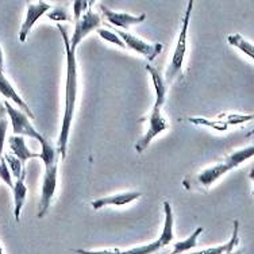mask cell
<instances>
[{"mask_svg":"<svg viewBox=\"0 0 254 254\" xmlns=\"http://www.w3.org/2000/svg\"><path fill=\"white\" fill-rule=\"evenodd\" d=\"M57 29L63 35L65 53H66V83H65V104H64L63 122H61V130H60L59 139H57V149L60 156L65 158L68 153V142L72 125L74 119V110H76V102H77V59L76 52L70 48L69 35L65 27L61 23H57Z\"/></svg>","mask_w":254,"mask_h":254,"instance_id":"obj_1","label":"cell"},{"mask_svg":"<svg viewBox=\"0 0 254 254\" xmlns=\"http://www.w3.org/2000/svg\"><path fill=\"white\" fill-rule=\"evenodd\" d=\"M253 157L254 143L230 153L229 156H226L223 161L218 162V164L210 166V168H205L204 171L199 172L197 175H195L193 179L192 177H187L186 180L183 181V186L186 187L187 190H210L211 187L214 186L220 177H223L229 172H231L235 168H238L241 164H244L245 161H248V160L253 158Z\"/></svg>","mask_w":254,"mask_h":254,"instance_id":"obj_2","label":"cell"},{"mask_svg":"<svg viewBox=\"0 0 254 254\" xmlns=\"http://www.w3.org/2000/svg\"><path fill=\"white\" fill-rule=\"evenodd\" d=\"M193 0H190L188 4H187L186 14L181 22V30L179 38H177L176 46L172 54L171 61L168 64V68L165 70V83L169 85L175 81V78L181 73L183 70V65L186 61L187 56V45H188V29H190V15H192V10H193Z\"/></svg>","mask_w":254,"mask_h":254,"instance_id":"obj_3","label":"cell"},{"mask_svg":"<svg viewBox=\"0 0 254 254\" xmlns=\"http://www.w3.org/2000/svg\"><path fill=\"white\" fill-rule=\"evenodd\" d=\"M4 110L5 113H7V115H8V119H10L14 135H22V137L33 138L35 141H38L39 143H42V142L46 139V138H45L44 135L31 125L29 115L23 113L19 108L12 107V104L8 103V100H5L4 102Z\"/></svg>","mask_w":254,"mask_h":254,"instance_id":"obj_4","label":"cell"},{"mask_svg":"<svg viewBox=\"0 0 254 254\" xmlns=\"http://www.w3.org/2000/svg\"><path fill=\"white\" fill-rule=\"evenodd\" d=\"M161 110L162 107L157 106V104H153L152 113L147 117V125L149 126H147L146 132L135 143V150L138 153L145 152L157 135H160L161 132H164L165 130L169 128V123L166 122V119L162 115Z\"/></svg>","mask_w":254,"mask_h":254,"instance_id":"obj_5","label":"cell"},{"mask_svg":"<svg viewBox=\"0 0 254 254\" xmlns=\"http://www.w3.org/2000/svg\"><path fill=\"white\" fill-rule=\"evenodd\" d=\"M57 176H59V162L52 166L45 168L44 179H42V190H41V200H39L38 218H44L49 211L54 193L57 190Z\"/></svg>","mask_w":254,"mask_h":254,"instance_id":"obj_6","label":"cell"},{"mask_svg":"<svg viewBox=\"0 0 254 254\" xmlns=\"http://www.w3.org/2000/svg\"><path fill=\"white\" fill-rule=\"evenodd\" d=\"M100 16H99L96 12H93L92 10V1H91V5L89 8L87 10V12L77 20L74 22V30H73V35L72 38L69 39L70 42V48L76 52L78 48V45L83 42V39L89 34L92 33L93 30L98 31L100 29Z\"/></svg>","mask_w":254,"mask_h":254,"instance_id":"obj_7","label":"cell"},{"mask_svg":"<svg viewBox=\"0 0 254 254\" xmlns=\"http://www.w3.org/2000/svg\"><path fill=\"white\" fill-rule=\"evenodd\" d=\"M117 34L122 38L126 48L141 54L149 61H154L157 56L162 52V44H150L145 39L138 38L135 35L130 34L128 31H122V30H118Z\"/></svg>","mask_w":254,"mask_h":254,"instance_id":"obj_8","label":"cell"},{"mask_svg":"<svg viewBox=\"0 0 254 254\" xmlns=\"http://www.w3.org/2000/svg\"><path fill=\"white\" fill-rule=\"evenodd\" d=\"M100 10H102L104 18L107 19L110 25L115 26L118 29H121L122 31H127V29L130 26L139 25L143 20L146 19V14L132 15L127 14V12H119V11L111 10L110 7L104 4H100Z\"/></svg>","mask_w":254,"mask_h":254,"instance_id":"obj_9","label":"cell"},{"mask_svg":"<svg viewBox=\"0 0 254 254\" xmlns=\"http://www.w3.org/2000/svg\"><path fill=\"white\" fill-rule=\"evenodd\" d=\"M52 10V5L46 1H37V3H29L27 4V11H26V18L23 20V23L20 26L19 30V41L25 42L27 37H29L30 31L34 27L37 23V20L45 15L46 12H49Z\"/></svg>","mask_w":254,"mask_h":254,"instance_id":"obj_10","label":"cell"},{"mask_svg":"<svg viewBox=\"0 0 254 254\" xmlns=\"http://www.w3.org/2000/svg\"><path fill=\"white\" fill-rule=\"evenodd\" d=\"M142 196V192L139 190H128V192H121V193H114V195L104 196V197H99L96 200L91 203L93 210H102L106 208L108 205H114V207H123L132 203V201L138 200Z\"/></svg>","mask_w":254,"mask_h":254,"instance_id":"obj_11","label":"cell"},{"mask_svg":"<svg viewBox=\"0 0 254 254\" xmlns=\"http://www.w3.org/2000/svg\"><path fill=\"white\" fill-rule=\"evenodd\" d=\"M0 95L4 96L7 100H12L19 110H22L23 113L29 115L30 119H34V114L31 111V108L29 107V104L22 99L19 93L16 92V89L12 87V84L8 81V78L5 77L4 73H0Z\"/></svg>","mask_w":254,"mask_h":254,"instance_id":"obj_12","label":"cell"},{"mask_svg":"<svg viewBox=\"0 0 254 254\" xmlns=\"http://www.w3.org/2000/svg\"><path fill=\"white\" fill-rule=\"evenodd\" d=\"M8 142H10V149L12 154L22 162V165L25 166V168L29 160H34V158H39L41 157L39 153H33L30 150L27 145H26L25 138L22 137V135H14L12 134L8 138Z\"/></svg>","mask_w":254,"mask_h":254,"instance_id":"obj_13","label":"cell"},{"mask_svg":"<svg viewBox=\"0 0 254 254\" xmlns=\"http://www.w3.org/2000/svg\"><path fill=\"white\" fill-rule=\"evenodd\" d=\"M233 226H234V229H233L231 238L226 244L218 245V246H211V248H207V249L199 250V254H230L235 252V248L240 244V222L234 220Z\"/></svg>","mask_w":254,"mask_h":254,"instance_id":"obj_14","label":"cell"},{"mask_svg":"<svg viewBox=\"0 0 254 254\" xmlns=\"http://www.w3.org/2000/svg\"><path fill=\"white\" fill-rule=\"evenodd\" d=\"M146 72L150 74L153 87H154V95H156L154 104L160 106V107H164V104L166 102V95H168V84L165 83V78L162 77L161 73L152 65H146Z\"/></svg>","mask_w":254,"mask_h":254,"instance_id":"obj_15","label":"cell"},{"mask_svg":"<svg viewBox=\"0 0 254 254\" xmlns=\"http://www.w3.org/2000/svg\"><path fill=\"white\" fill-rule=\"evenodd\" d=\"M164 207V226H162L161 235L157 240L161 242V245L165 248L168 245L172 244V241L175 240L173 234V226H175V219H173V210H172L171 203L165 200L162 203Z\"/></svg>","mask_w":254,"mask_h":254,"instance_id":"obj_16","label":"cell"},{"mask_svg":"<svg viewBox=\"0 0 254 254\" xmlns=\"http://www.w3.org/2000/svg\"><path fill=\"white\" fill-rule=\"evenodd\" d=\"M26 171L23 175L15 180L14 188H12V195H14V216L16 222H19L20 214H22V208L26 201V196H27V187H26Z\"/></svg>","mask_w":254,"mask_h":254,"instance_id":"obj_17","label":"cell"},{"mask_svg":"<svg viewBox=\"0 0 254 254\" xmlns=\"http://www.w3.org/2000/svg\"><path fill=\"white\" fill-rule=\"evenodd\" d=\"M203 230H204L203 227H197L188 238L177 241L176 244H173V250H172L171 254H184L187 252H190V250L195 249L197 246V238L203 233Z\"/></svg>","mask_w":254,"mask_h":254,"instance_id":"obj_18","label":"cell"},{"mask_svg":"<svg viewBox=\"0 0 254 254\" xmlns=\"http://www.w3.org/2000/svg\"><path fill=\"white\" fill-rule=\"evenodd\" d=\"M227 42H229L231 46H234L235 49H238L240 52H242L246 57H249L250 60H253L254 61V44H252L250 41H248L244 35H229V37H227Z\"/></svg>","mask_w":254,"mask_h":254,"instance_id":"obj_19","label":"cell"},{"mask_svg":"<svg viewBox=\"0 0 254 254\" xmlns=\"http://www.w3.org/2000/svg\"><path fill=\"white\" fill-rule=\"evenodd\" d=\"M164 246L158 240L153 241L150 244L139 245V246H134L131 249L122 250V254H154L160 252Z\"/></svg>","mask_w":254,"mask_h":254,"instance_id":"obj_20","label":"cell"},{"mask_svg":"<svg viewBox=\"0 0 254 254\" xmlns=\"http://www.w3.org/2000/svg\"><path fill=\"white\" fill-rule=\"evenodd\" d=\"M188 121L193 125H199V126L212 127L214 130H218V131H226L229 127L225 121H210L205 118H188Z\"/></svg>","mask_w":254,"mask_h":254,"instance_id":"obj_21","label":"cell"},{"mask_svg":"<svg viewBox=\"0 0 254 254\" xmlns=\"http://www.w3.org/2000/svg\"><path fill=\"white\" fill-rule=\"evenodd\" d=\"M4 160L5 162L8 164V168H10L11 173H12V177H15V180H18L22 175H23V172L26 171V168L22 165V162L14 156V154H5Z\"/></svg>","mask_w":254,"mask_h":254,"instance_id":"obj_22","label":"cell"},{"mask_svg":"<svg viewBox=\"0 0 254 254\" xmlns=\"http://www.w3.org/2000/svg\"><path fill=\"white\" fill-rule=\"evenodd\" d=\"M219 118L227 123V126H230V125H242L245 122H252V121H254V114H248V115H241V114H222Z\"/></svg>","mask_w":254,"mask_h":254,"instance_id":"obj_23","label":"cell"},{"mask_svg":"<svg viewBox=\"0 0 254 254\" xmlns=\"http://www.w3.org/2000/svg\"><path fill=\"white\" fill-rule=\"evenodd\" d=\"M98 35L103 39V41H106V42H110V44L117 45V46L122 48V49H126V45H125L122 38H121L117 33H113V31H110V30L106 29H99Z\"/></svg>","mask_w":254,"mask_h":254,"instance_id":"obj_24","label":"cell"},{"mask_svg":"<svg viewBox=\"0 0 254 254\" xmlns=\"http://www.w3.org/2000/svg\"><path fill=\"white\" fill-rule=\"evenodd\" d=\"M7 128H8V118L5 110H0V161L3 158V150H4V142L7 137Z\"/></svg>","mask_w":254,"mask_h":254,"instance_id":"obj_25","label":"cell"},{"mask_svg":"<svg viewBox=\"0 0 254 254\" xmlns=\"http://www.w3.org/2000/svg\"><path fill=\"white\" fill-rule=\"evenodd\" d=\"M0 179L4 181L7 186L10 187L11 190L14 188V180H12V173H11L8 164L5 162L4 157L0 161Z\"/></svg>","mask_w":254,"mask_h":254,"instance_id":"obj_26","label":"cell"},{"mask_svg":"<svg viewBox=\"0 0 254 254\" xmlns=\"http://www.w3.org/2000/svg\"><path fill=\"white\" fill-rule=\"evenodd\" d=\"M91 5V1H85V0H76L73 1V20L77 22L81 16H83L87 10L89 8Z\"/></svg>","mask_w":254,"mask_h":254,"instance_id":"obj_27","label":"cell"},{"mask_svg":"<svg viewBox=\"0 0 254 254\" xmlns=\"http://www.w3.org/2000/svg\"><path fill=\"white\" fill-rule=\"evenodd\" d=\"M48 18L52 20H56L57 23L69 20V16L68 14H66V11L63 10V8H56V10H53L50 14H48Z\"/></svg>","mask_w":254,"mask_h":254,"instance_id":"obj_28","label":"cell"},{"mask_svg":"<svg viewBox=\"0 0 254 254\" xmlns=\"http://www.w3.org/2000/svg\"><path fill=\"white\" fill-rule=\"evenodd\" d=\"M74 253L77 254H122V249H102V250H84V249H77L74 250Z\"/></svg>","mask_w":254,"mask_h":254,"instance_id":"obj_29","label":"cell"},{"mask_svg":"<svg viewBox=\"0 0 254 254\" xmlns=\"http://www.w3.org/2000/svg\"><path fill=\"white\" fill-rule=\"evenodd\" d=\"M0 73H4V56H3L1 46H0Z\"/></svg>","mask_w":254,"mask_h":254,"instance_id":"obj_30","label":"cell"},{"mask_svg":"<svg viewBox=\"0 0 254 254\" xmlns=\"http://www.w3.org/2000/svg\"><path fill=\"white\" fill-rule=\"evenodd\" d=\"M249 177L252 179V181H253V184H254V169H252L249 173Z\"/></svg>","mask_w":254,"mask_h":254,"instance_id":"obj_31","label":"cell"},{"mask_svg":"<svg viewBox=\"0 0 254 254\" xmlns=\"http://www.w3.org/2000/svg\"><path fill=\"white\" fill-rule=\"evenodd\" d=\"M253 135H254V128H253V130H252V131L249 132V134H246V138H249V137H253Z\"/></svg>","mask_w":254,"mask_h":254,"instance_id":"obj_32","label":"cell"},{"mask_svg":"<svg viewBox=\"0 0 254 254\" xmlns=\"http://www.w3.org/2000/svg\"><path fill=\"white\" fill-rule=\"evenodd\" d=\"M230 254H244V252H242V250H235V252H233V253Z\"/></svg>","mask_w":254,"mask_h":254,"instance_id":"obj_33","label":"cell"},{"mask_svg":"<svg viewBox=\"0 0 254 254\" xmlns=\"http://www.w3.org/2000/svg\"><path fill=\"white\" fill-rule=\"evenodd\" d=\"M184 254H199V252H190V253H184Z\"/></svg>","mask_w":254,"mask_h":254,"instance_id":"obj_34","label":"cell"},{"mask_svg":"<svg viewBox=\"0 0 254 254\" xmlns=\"http://www.w3.org/2000/svg\"><path fill=\"white\" fill-rule=\"evenodd\" d=\"M0 254H4L3 253V248H1V245H0Z\"/></svg>","mask_w":254,"mask_h":254,"instance_id":"obj_35","label":"cell"}]
</instances>
